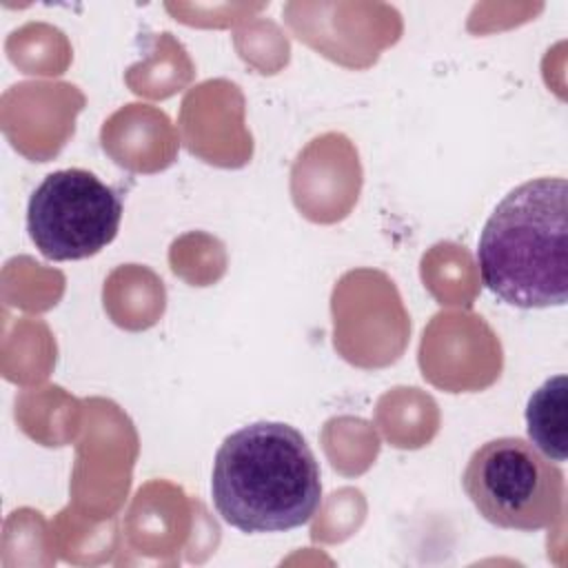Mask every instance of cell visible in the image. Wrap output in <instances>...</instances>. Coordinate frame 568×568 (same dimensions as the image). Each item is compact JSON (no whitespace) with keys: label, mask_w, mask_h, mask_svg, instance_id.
<instances>
[{"label":"cell","mask_w":568,"mask_h":568,"mask_svg":"<svg viewBox=\"0 0 568 568\" xmlns=\"http://www.w3.org/2000/svg\"><path fill=\"white\" fill-rule=\"evenodd\" d=\"M211 497L220 517L242 532L293 530L322 504L320 464L297 428L253 422L220 444Z\"/></svg>","instance_id":"cell-1"},{"label":"cell","mask_w":568,"mask_h":568,"mask_svg":"<svg viewBox=\"0 0 568 568\" xmlns=\"http://www.w3.org/2000/svg\"><path fill=\"white\" fill-rule=\"evenodd\" d=\"M462 486L477 513L506 530H544L564 510V473L521 437H497L468 459Z\"/></svg>","instance_id":"cell-3"},{"label":"cell","mask_w":568,"mask_h":568,"mask_svg":"<svg viewBox=\"0 0 568 568\" xmlns=\"http://www.w3.org/2000/svg\"><path fill=\"white\" fill-rule=\"evenodd\" d=\"M568 386L566 375L546 379L528 399L526 430L530 444L550 462H564L568 448Z\"/></svg>","instance_id":"cell-5"},{"label":"cell","mask_w":568,"mask_h":568,"mask_svg":"<svg viewBox=\"0 0 568 568\" xmlns=\"http://www.w3.org/2000/svg\"><path fill=\"white\" fill-rule=\"evenodd\" d=\"M568 184L528 180L504 195L486 220L477 264L481 282L517 308L564 306L568 300Z\"/></svg>","instance_id":"cell-2"},{"label":"cell","mask_w":568,"mask_h":568,"mask_svg":"<svg viewBox=\"0 0 568 568\" xmlns=\"http://www.w3.org/2000/svg\"><path fill=\"white\" fill-rule=\"evenodd\" d=\"M122 197L84 169L49 173L27 204V231L36 248L55 262L84 260L118 235Z\"/></svg>","instance_id":"cell-4"}]
</instances>
